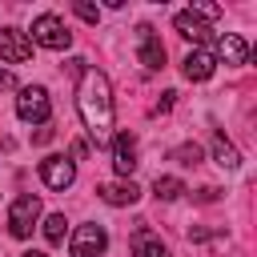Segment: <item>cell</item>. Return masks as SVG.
Segmentation results:
<instances>
[{
  "label": "cell",
  "instance_id": "1",
  "mask_svg": "<svg viewBox=\"0 0 257 257\" xmlns=\"http://www.w3.org/2000/svg\"><path fill=\"white\" fill-rule=\"evenodd\" d=\"M80 84H76V108H80V120L88 128V137L96 141V149H104L112 141V88L104 80V72L96 68H80L76 72Z\"/></svg>",
  "mask_w": 257,
  "mask_h": 257
},
{
  "label": "cell",
  "instance_id": "2",
  "mask_svg": "<svg viewBox=\"0 0 257 257\" xmlns=\"http://www.w3.org/2000/svg\"><path fill=\"white\" fill-rule=\"evenodd\" d=\"M32 40H36L40 48L64 52V48L72 44V32L64 28V20H60L56 12H44V16H36V20H32Z\"/></svg>",
  "mask_w": 257,
  "mask_h": 257
},
{
  "label": "cell",
  "instance_id": "3",
  "mask_svg": "<svg viewBox=\"0 0 257 257\" xmlns=\"http://www.w3.org/2000/svg\"><path fill=\"white\" fill-rule=\"evenodd\" d=\"M40 217V197L36 193H20L8 209V233L12 237H32V225Z\"/></svg>",
  "mask_w": 257,
  "mask_h": 257
},
{
  "label": "cell",
  "instance_id": "4",
  "mask_svg": "<svg viewBox=\"0 0 257 257\" xmlns=\"http://www.w3.org/2000/svg\"><path fill=\"white\" fill-rule=\"evenodd\" d=\"M48 112H52V104H48V92H44L40 84L20 88V96H16V116H20V120H28V124H44Z\"/></svg>",
  "mask_w": 257,
  "mask_h": 257
},
{
  "label": "cell",
  "instance_id": "5",
  "mask_svg": "<svg viewBox=\"0 0 257 257\" xmlns=\"http://www.w3.org/2000/svg\"><path fill=\"white\" fill-rule=\"evenodd\" d=\"M40 181H44L48 189L64 193V189L76 181V165H72L68 157H44V161H40Z\"/></svg>",
  "mask_w": 257,
  "mask_h": 257
},
{
  "label": "cell",
  "instance_id": "6",
  "mask_svg": "<svg viewBox=\"0 0 257 257\" xmlns=\"http://www.w3.org/2000/svg\"><path fill=\"white\" fill-rule=\"evenodd\" d=\"M137 52H141V64L145 68H165V44H161V36H157V28L153 24H141L137 28Z\"/></svg>",
  "mask_w": 257,
  "mask_h": 257
},
{
  "label": "cell",
  "instance_id": "7",
  "mask_svg": "<svg viewBox=\"0 0 257 257\" xmlns=\"http://www.w3.org/2000/svg\"><path fill=\"white\" fill-rule=\"evenodd\" d=\"M108 249V233L100 225H80L72 233V257H100Z\"/></svg>",
  "mask_w": 257,
  "mask_h": 257
},
{
  "label": "cell",
  "instance_id": "8",
  "mask_svg": "<svg viewBox=\"0 0 257 257\" xmlns=\"http://www.w3.org/2000/svg\"><path fill=\"white\" fill-rule=\"evenodd\" d=\"M173 28H177L185 40H193V44H209V40H213V28H209V24H205V16H197L193 8L177 12V16H173Z\"/></svg>",
  "mask_w": 257,
  "mask_h": 257
},
{
  "label": "cell",
  "instance_id": "9",
  "mask_svg": "<svg viewBox=\"0 0 257 257\" xmlns=\"http://www.w3.org/2000/svg\"><path fill=\"white\" fill-rule=\"evenodd\" d=\"M0 56L8 64H24L32 56V40L20 32V28H0Z\"/></svg>",
  "mask_w": 257,
  "mask_h": 257
},
{
  "label": "cell",
  "instance_id": "10",
  "mask_svg": "<svg viewBox=\"0 0 257 257\" xmlns=\"http://www.w3.org/2000/svg\"><path fill=\"white\" fill-rule=\"evenodd\" d=\"M112 165H116V173L120 177H128L141 161H137V141H133V133H116L112 137Z\"/></svg>",
  "mask_w": 257,
  "mask_h": 257
},
{
  "label": "cell",
  "instance_id": "11",
  "mask_svg": "<svg viewBox=\"0 0 257 257\" xmlns=\"http://www.w3.org/2000/svg\"><path fill=\"white\" fill-rule=\"evenodd\" d=\"M96 197L104 205H137L141 201V189L133 181H104V185H96Z\"/></svg>",
  "mask_w": 257,
  "mask_h": 257
},
{
  "label": "cell",
  "instance_id": "12",
  "mask_svg": "<svg viewBox=\"0 0 257 257\" xmlns=\"http://www.w3.org/2000/svg\"><path fill=\"white\" fill-rule=\"evenodd\" d=\"M213 68H217V56H213L209 48H193V52L185 56V64H181V72H185L189 80H209Z\"/></svg>",
  "mask_w": 257,
  "mask_h": 257
},
{
  "label": "cell",
  "instance_id": "13",
  "mask_svg": "<svg viewBox=\"0 0 257 257\" xmlns=\"http://www.w3.org/2000/svg\"><path fill=\"white\" fill-rule=\"evenodd\" d=\"M213 44H217V56H221L225 64H245V60H249V44H245L237 32H225V36H217Z\"/></svg>",
  "mask_w": 257,
  "mask_h": 257
},
{
  "label": "cell",
  "instance_id": "14",
  "mask_svg": "<svg viewBox=\"0 0 257 257\" xmlns=\"http://www.w3.org/2000/svg\"><path fill=\"white\" fill-rule=\"evenodd\" d=\"M133 257H169V249H165V241L153 237L149 229H137V233H133Z\"/></svg>",
  "mask_w": 257,
  "mask_h": 257
},
{
  "label": "cell",
  "instance_id": "15",
  "mask_svg": "<svg viewBox=\"0 0 257 257\" xmlns=\"http://www.w3.org/2000/svg\"><path fill=\"white\" fill-rule=\"evenodd\" d=\"M213 157H217V165H221V169H237V165H241L237 149H233V145H229L221 133H213Z\"/></svg>",
  "mask_w": 257,
  "mask_h": 257
},
{
  "label": "cell",
  "instance_id": "16",
  "mask_svg": "<svg viewBox=\"0 0 257 257\" xmlns=\"http://www.w3.org/2000/svg\"><path fill=\"white\" fill-rule=\"evenodd\" d=\"M185 193V181H177V177H157L153 181V197L157 201H177Z\"/></svg>",
  "mask_w": 257,
  "mask_h": 257
},
{
  "label": "cell",
  "instance_id": "17",
  "mask_svg": "<svg viewBox=\"0 0 257 257\" xmlns=\"http://www.w3.org/2000/svg\"><path fill=\"white\" fill-rule=\"evenodd\" d=\"M64 229H68L64 213H52V217L44 221V237H48V245H60V241H64Z\"/></svg>",
  "mask_w": 257,
  "mask_h": 257
},
{
  "label": "cell",
  "instance_id": "18",
  "mask_svg": "<svg viewBox=\"0 0 257 257\" xmlns=\"http://www.w3.org/2000/svg\"><path fill=\"white\" fill-rule=\"evenodd\" d=\"M169 161H173V165H201V149H197V145H177V149L169 153Z\"/></svg>",
  "mask_w": 257,
  "mask_h": 257
},
{
  "label": "cell",
  "instance_id": "19",
  "mask_svg": "<svg viewBox=\"0 0 257 257\" xmlns=\"http://www.w3.org/2000/svg\"><path fill=\"white\" fill-rule=\"evenodd\" d=\"M76 16H80V20H88V24H96V20H100V12H96L92 4H76Z\"/></svg>",
  "mask_w": 257,
  "mask_h": 257
},
{
  "label": "cell",
  "instance_id": "20",
  "mask_svg": "<svg viewBox=\"0 0 257 257\" xmlns=\"http://www.w3.org/2000/svg\"><path fill=\"white\" fill-rule=\"evenodd\" d=\"M173 96H177V92H165V96L153 104V112H157V116H161V112H169V108H173Z\"/></svg>",
  "mask_w": 257,
  "mask_h": 257
},
{
  "label": "cell",
  "instance_id": "21",
  "mask_svg": "<svg viewBox=\"0 0 257 257\" xmlns=\"http://www.w3.org/2000/svg\"><path fill=\"white\" fill-rule=\"evenodd\" d=\"M12 84H16V80H12V72H8V68H0V92H4V88H12Z\"/></svg>",
  "mask_w": 257,
  "mask_h": 257
},
{
  "label": "cell",
  "instance_id": "22",
  "mask_svg": "<svg viewBox=\"0 0 257 257\" xmlns=\"http://www.w3.org/2000/svg\"><path fill=\"white\" fill-rule=\"evenodd\" d=\"M32 141H36V145H48V141H52V128H40V133H36Z\"/></svg>",
  "mask_w": 257,
  "mask_h": 257
},
{
  "label": "cell",
  "instance_id": "23",
  "mask_svg": "<svg viewBox=\"0 0 257 257\" xmlns=\"http://www.w3.org/2000/svg\"><path fill=\"white\" fill-rule=\"evenodd\" d=\"M20 257H44V253H36V249H28V253H20Z\"/></svg>",
  "mask_w": 257,
  "mask_h": 257
}]
</instances>
